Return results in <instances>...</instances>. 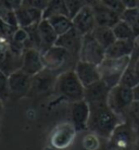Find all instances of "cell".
Returning <instances> with one entry per match:
<instances>
[{"label": "cell", "instance_id": "obj_1", "mask_svg": "<svg viewBox=\"0 0 139 150\" xmlns=\"http://www.w3.org/2000/svg\"><path fill=\"white\" fill-rule=\"evenodd\" d=\"M90 116L88 129L103 138H110L114 129L122 123L121 116L114 112L108 103L89 105Z\"/></svg>", "mask_w": 139, "mask_h": 150}, {"label": "cell", "instance_id": "obj_2", "mask_svg": "<svg viewBox=\"0 0 139 150\" xmlns=\"http://www.w3.org/2000/svg\"><path fill=\"white\" fill-rule=\"evenodd\" d=\"M53 90L59 97L70 103L83 100L85 97V86L74 70H68L58 75Z\"/></svg>", "mask_w": 139, "mask_h": 150}, {"label": "cell", "instance_id": "obj_3", "mask_svg": "<svg viewBox=\"0 0 139 150\" xmlns=\"http://www.w3.org/2000/svg\"><path fill=\"white\" fill-rule=\"evenodd\" d=\"M42 61L46 69L60 74L68 70H74L79 60L65 48L54 45L42 52Z\"/></svg>", "mask_w": 139, "mask_h": 150}, {"label": "cell", "instance_id": "obj_4", "mask_svg": "<svg viewBox=\"0 0 139 150\" xmlns=\"http://www.w3.org/2000/svg\"><path fill=\"white\" fill-rule=\"evenodd\" d=\"M129 60H131V57H124V58L105 57L103 61L98 65L101 79L110 88L120 84L121 79L129 63Z\"/></svg>", "mask_w": 139, "mask_h": 150}, {"label": "cell", "instance_id": "obj_5", "mask_svg": "<svg viewBox=\"0 0 139 150\" xmlns=\"http://www.w3.org/2000/svg\"><path fill=\"white\" fill-rule=\"evenodd\" d=\"M134 101H135L134 93H133V88L131 87L117 84L116 86L112 87L110 89L108 105L120 116L127 114L128 110Z\"/></svg>", "mask_w": 139, "mask_h": 150}, {"label": "cell", "instance_id": "obj_6", "mask_svg": "<svg viewBox=\"0 0 139 150\" xmlns=\"http://www.w3.org/2000/svg\"><path fill=\"white\" fill-rule=\"evenodd\" d=\"M104 58L105 49L96 40L92 34L90 33V34L84 35L80 52H79V60L99 65Z\"/></svg>", "mask_w": 139, "mask_h": 150}, {"label": "cell", "instance_id": "obj_7", "mask_svg": "<svg viewBox=\"0 0 139 150\" xmlns=\"http://www.w3.org/2000/svg\"><path fill=\"white\" fill-rule=\"evenodd\" d=\"M32 83H33V76L28 75L22 70H18L11 73L9 75L10 98L20 99L30 95Z\"/></svg>", "mask_w": 139, "mask_h": 150}, {"label": "cell", "instance_id": "obj_8", "mask_svg": "<svg viewBox=\"0 0 139 150\" xmlns=\"http://www.w3.org/2000/svg\"><path fill=\"white\" fill-rule=\"evenodd\" d=\"M135 133V128L133 127L132 123L129 121L122 122L114 129V132L110 137L111 147L114 150H127L133 144Z\"/></svg>", "mask_w": 139, "mask_h": 150}, {"label": "cell", "instance_id": "obj_9", "mask_svg": "<svg viewBox=\"0 0 139 150\" xmlns=\"http://www.w3.org/2000/svg\"><path fill=\"white\" fill-rule=\"evenodd\" d=\"M89 116H90V107L85 99L71 102L70 119L76 132H82L88 128Z\"/></svg>", "mask_w": 139, "mask_h": 150}, {"label": "cell", "instance_id": "obj_10", "mask_svg": "<svg viewBox=\"0 0 139 150\" xmlns=\"http://www.w3.org/2000/svg\"><path fill=\"white\" fill-rule=\"evenodd\" d=\"M58 75L59 74L56 72L48 70L46 68L36 75H34L30 95L45 94V93L54 89Z\"/></svg>", "mask_w": 139, "mask_h": 150}, {"label": "cell", "instance_id": "obj_11", "mask_svg": "<svg viewBox=\"0 0 139 150\" xmlns=\"http://www.w3.org/2000/svg\"><path fill=\"white\" fill-rule=\"evenodd\" d=\"M73 27L76 28L82 35H87L92 33L95 27L97 26L95 19L94 10L91 6H84L73 18Z\"/></svg>", "mask_w": 139, "mask_h": 150}, {"label": "cell", "instance_id": "obj_12", "mask_svg": "<svg viewBox=\"0 0 139 150\" xmlns=\"http://www.w3.org/2000/svg\"><path fill=\"white\" fill-rule=\"evenodd\" d=\"M45 69L42 61V52L35 48H25L23 52L21 70L30 76H34Z\"/></svg>", "mask_w": 139, "mask_h": 150}, {"label": "cell", "instance_id": "obj_13", "mask_svg": "<svg viewBox=\"0 0 139 150\" xmlns=\"http://www.w3.org/2000/svg\"><path fill=\"white\" fill-rule=\"evenodd\" d=\"M110 88L102 79L85 87V97L84 99L88 102L89 105L108 103Z\"/></svg>", "mask_w": 139, "mask_h": 150}, {"label": "cell", "instance_id": "obj_14", "mask_svg": "<svg viewBox=\"0 0 139 150\" xmlns=\"http://www.w3.org/2000/svg\"><path fill=\"white\" fill-rule=\"evenodd\" d=\"M83 37L84 35H82L76 28L73 27L65 34L60 35L58 37L56 45L68 50L73 56L79 60V52H80V47L83 42Z\"/></svg>", "mask_w": 139, "mask_h": 150}, {"label": "cell", "instance_id": "obj_15", "mask_svg": "<svg viewBox=\"0 0 139 150\" xmlns=\"http://www.w3.org/2000/svg\"><path fill=\"white\" fill-rule=\"evenodd\" d=\"M74 71H75L76 75L78 76L79 81L83 83V85L85 87L89 86L91 84L101 79L98 64L79 60L76 63Z\"/></svg>", "mask_w": 139, "mask_h": 150}, {"label": "cell", "instance_id": "obj_16", "mask_svg": "<svg viewBox=\"0 0 139 150\" xmlns=\"http://www.w3.org/2000/svg\"><path fill=\"white\" fill-rule=\"evenodd\" d=\"M75 133L76 129L71 122L60 124L56 126L51 135V144L56 148H65L74 139Z\"/></svg>", "mask_w": 139, "mask_h": 150}, {"label": "cell", "instance_id": "obj_17", "mask_svg": "<svg viewBox=\"0 0 139 150\" xmlns=\"http://www.w3.org/2000/svg\"><path fill=\"white\" fill-rule=\"evenodd\" d=\"M92 7L96 19L97 26H105V27H113L121 20V15L113 10L105 7L100 1L95 4Z\"/></svg>", "mask_w": 139, "mask_h": 150}, {"label": "cell", "instance_id": "obj_18", "mask_svg": "<svg viewBox=\"0 0 139 150\" xmlns=\"http://www.w3.org/2000/svg\"><path fill=\"white\" fill-rule=\"evenodd\" d=\"M16 18H18V24L19 27L28 28L34 25H38L42 20V11L30 9L21 6L20 8L15 9Z\"/></svg>", "mask_w": 139, "mask_h": 150}, {"label": "cell", "instance_id": "obj_19", "mask_svg": "<svg viewBox=\"0 0 139 150\" xmlns=\"http://www.w3.org/2000/svg\"><path fill=\"white\" fill-rule=\"evenodd\" d=\"M136 48V40H123L116 39L105 49V57L107 58H124L131 57Z\"/></svg>", "mask_w": 139, "mask_h": 150}, {"label": "cell", "instance_id": "obj_20", "mask_svg": "<svg viewBox=\"0 0 139 150\" xmlns=\"http://www.w3.org/2000/svg\"><path fill=\"white\" fill-rule=\"evenodd\" d=\"M38 32L42 38V52H45L47 49L56 45L59 35L53 30L48 20L42 19L40 21V23L38 24Z\"/></svg>", "mask_w": 139, "mask_h": 150}, {"label": "cell", "instance_id": "obj_21", "mask_svg": "<svg viewBox=\"0 0 139 150\" xmlns=\"http://www.w3.org/2000/svg\"><path fill=\"white\" fill-rule=\"evenodd\" d=\"M91 34L96 38V40L104 49L109 48L110 46L116 40V37H115V35L113 33L112 27L96 26Z\"/></svg>", "mask_w": 139, "mask_h": 150}, {"label": "cell", "instance_id": "obj_22", "mask_svg": "<svg viewBox=\"0 0 139 150\" xmlns=\"http://www.w3.org/2000/svg\"><path fill=\"white\" fill-rule=\"evenodd\" d=\"M56 15H68V7L64 0H50L46 10L42 13V19H50Z\"/></svg>", "mask_w": 139, "mask_h": 150}, {"label": "cell", "instance_id": "obj_23", "mask_svg": "<svg viewBox=\"0 0 139 150\" xmlns=\"http://www.w3.org/2000/svg\"><path fill=\"white\" fill-rule=\"evenodd\" d=\"M47 20L49 21L51 26L53 27V30H56V33L59 36L65 34L71 28H73L72 18L68 15H56V16H52V18Z\"/></svg>", "mask_w": 139, "mask_h": 150}, {"label": "cell", "instance_id": "obj_24", "mask_svg": "<svg viewBox=\"0 0 139 150\" xmlns=\"http://www.w3.org/2000/svg\"><path fill=\"white\" fill-rule=\"evenodd\" d=\"M121 19L124 20L129 26L132 27L135 38L139 37V8H129L126 9L123 14L121 15Z\"/></svg>", "mask_w": 139, "mask_h": 150}, {"label": "cell", "instance_id": "obj_25", "mask_svg": "<svg viewBox=\"0 0 139 150\" xmlns=\"http://www.w3.org/2000/svg\"><path fill=\"white\" fill-rule=\"evenodd\" d=\"M113 33L115 35L116 39H123V40H136L134 32L132 27L125 22L124 20L121 19L119 22L112 27Z\"/></svg>", "mask_w": 139, "mask_h": 150}, {"label": "cell", "instance_id": "obj_26", "mask_svg": "<svg viewBox=\"0 0 139 150\" xmlns=\"http://www.w3.org/2000/svg\"><path fill=\"white\" fill-rule=\"evenodd\" d=\"M138 83H139V79L137 77V75H136L135 71H134V68L128 63L127 68H126L124 74H123L122 79H121L120 84L125 85V86L127 87H131V88H134Z\"/></svg>", "mask_w": 139, "mask_h": 150}, {"label": "cell", "instance_id": "obj_27", "mask_svg": "<svg viewBox=\"0 0 139 150\" xmlns=\"http://www.w3.org/2000/svg\"><path fill=\"white\" fill-rule=\"evenodd\" d=\"M128 121L132 123L135 131L139 133V101H134L127 112Z\"/></svg>", "mask_w": 139, "mask_h": 150}, {"label": "cell", "instance_id": "obj_28", "mask_svg": "<svg viewBox=\"0 0 139 150\" xmlns=\"http://www.w3.org/2000/svg\"><path fill=\"white\" fill-rule=\"evenodd\" d=\"M10 98V88H9V75L0 70V99L6 101Z\"/></svg>", "mask_w": 139, "mask_h": 150}, {"label": "cell", "instance_id": "obj_29", "mask_svg": "<svg viewBox=\"0 0 139 150\" xmlns=\"http://www.w3.org/2000/svg\"><path fill=\"white\" fill-rule=\"evenodd\" d=\"M100 2L102 4H104L105 7H108L109 9L113 10L114 12L119 13L120 15L123 14V12L127 9L125 7V4H123L122 0H100Z\"/></svg>", "mask_w": 139, "mask_h": 150}, {"label": "cell", "instance_id": "obj_30", "mask_svg": "<svg viewBox=\"0 0 139 150\" xmlns=\"http://www.w3.org/2000/svg\"><path fill=\"white\" fill-rule=\"evenodd\" d=\"M16 28H18L16 26H12L4 22L2 19H0V39H9L10 40Z\"/></svg>", "mask_w": 139, "mask_h": 150}, {"label": "cell", "instance_id": "obj_31", "mask_svg": "<svg viewBox=\"0 0 139 150\" xmlns=\"http://www.w3.org/2000/svg\"><path fill=\"white\" fill-rule=\"evenodd\" d=\"M10 40L14 41L16 44H20V45H23L25 47L27 40H28V33H27V30H25V28L18 27L16 30L14 32V34L12 35V37Z\"/></svg>", "mask_w": 139, "mask_h": 150}, {"label": "cell", "instance_id": "obj_32", "mask_svg": "<svg viewBox=\"0 0 139 150\" xmlns=\"http://www.w3.org/2000/svg\"><path fill=\"white\" fill-rule=\"evenodd\" d=\"M50 0H23L22 6L26 8H30V9H36L39 11H44L46 10V8L48 6Z\"/></svg>", "mask_w": 139, "mask_h": 150}, {"label": "cell", "instance_id": "obj_33", "mask_svg": "<svg viewBox=\"0 0 139 150\" xmlns=\"http://www.w3.org/2000/svg\"><path fill=\"white\" fill-rule=\"evenodd\" d=\"M0 19H2L4 22L12 25V26L19 27L18 18H16V12L13 9H4V11H2V13H1Z\"/></svg>", "mask_w": 139, "mask_h": 150}, {"label": "cell", "instance_id": "obj_34", "mask_svg": "<svg viewBox=\"0 0 139 150\" xmlns=\"http://www.w3.org/2000/svg\"><path fill=\"white\" fill-rule=\"evenodd\" d=\"M64 1H65V4L68 7V13H70L71 18H73L84 6H86L84 0H64Z\"/></svg>", "mask_w": 139, "mask_h": 150}, {"label": "cell", "instance_id": "obj_35", "mask_svg": "<svg viewBox=\"0 0 139 150\" xmlns=\"http://www.w3.org/2000/svg\"><path fill=\"white\" fill-rule=\"evenodd\" d=\"M129 64L134 68V71H135L136 75L139 79V46L137 45L136 42V48L134 50V52L132 53L131 56V60H129Z\"/></svg>", "mask_w": 139, "mask_h": 150}, {"label": "cell", "instance_id": "obj_36", "mask_svg": "<svg viewBox=\"0 0 139 150\" xmlns=\"http://www.w3.org/2000/svg\"><path fill=\"white\" fill-rule=\"evenodd\" d=\"M23 0H0V4H2L4 9H18L22 6Z\"/></svg>", "mask_w": 139, "mask_h": 150}, {"label": "cell", "instance_id": "obj_37", "mask_svg": "<svg viewBox=\"0 0 139 150\" xmlns=\"http://www.w3.org/2000/svg\"><path fill=\"white\" fill-rule=\"evenodd\" d=\"M123 4H125V7L129 9V8H136L138 6V1L139 0H122Z\"/></svg>", "mask_w": 139, "mask_h": 150}, {"label": "cell", "instance_id": "obj_38", "mask_svg": "<svg viewBox=\"0 0 139 150\" xmlns=\"http://www.w3.org/2000/svg\"><path fill=\"white\" fill-rule=\"evenodd\" d=\"M133 93H134V100L139 101V83L133 88Z\"/></svg>", "mask_w": 139, "mask_h": 150}, {"label": "cell", "instance_id": "obj_39", "mask_svg": "<svg viewBox=\"0 0 139 150\" xmlns=\"http://www.w3.org/2000/svg\"><path fill=\"white\" fill-rule=\"evenodd\" d=\"M100 0H84V2L87 4V6H94L95 4L99 2Z\"/></svg>", "mask_w": 139, "mask_h": 150}, {"label": "cell", "instance_id": "obj_40", "mask_svg": "<svg viewBox=\"0 0 139 150\" xmlns=\"http://www.w3.org/2000/svg\"><path fill=\"white\" fill-rule=\"evenodd\" d=\"M2 112H4V101L0 99V122H1V116H2Z\"/></svg>", "mask_w": 139, "mask_h": 150}, {"label": "cell", "instance_id": "obj_41", "mask_svg": "<svg viewBox=\"0 0 139 150\" xmlns=\"http://www.w3.org/2000/svg\"><path fill=\"white\" fill-rule=\"evenodd\" d=\"M4 10V8L2 7V4H0V16H1V13H2V11Z\"/></svg>", "mask_w": 139, "mask_h": 150}, {"label": "cell", "instance_id": "obj_42", "mask_svg": "<svg viewBox=\"0 0 139 150\" xmlns=\"http://www.w3.org/2000/svg\"><path fill=\"white\" fill-rule=\"evenodd\" d=\"M136 42H137V45H138V46H139V37H138V38H137V39H136Z\"/></svg>", "mask_w": 139, "mask_h": 150}, {"label": "cell", "instance_id": "obj_43", "mask_svg": "<svg viewBox=\"0 0 139 150\" xmlns=\"http://www.w3.org/2000/svg\"><path fill=\"white\" fill-rule=\"evenodd\" d=\"M137 8H139V1H138V6H137Z\"/></svg>", "mask_w": 139, "mask_h": 150}]
</instances>
